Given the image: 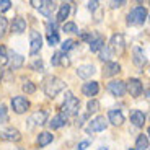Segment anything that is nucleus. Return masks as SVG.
<instances>
[{
	"instance_id": "f257e3e1",
	"label": "nucleus",
	"mask_w": 150,
	"mask_h": 150,
	"mask_svg": "<svg viewBox=\"0 0 150 150\" xmlns=\"http://www.w3.org/2000/svg\"><path fill=\"white\" fill-rule=\"evenodd\" d=\"M65 88V83L59 79V77H46V80L42 82V90H44L46 96L49 98H56V95H59L60 91Z\"/></svg>"
},
{
	"instance_id": "f03ea898",
	"label": "nucleus",
	"mask_w": 150,
	"mask_h": 150,
	"mask_svg": "<svg viewBox=\"0 0 150 150\" xmlns=\"http://www.w3.org/2000/svg\"><path fill=\"white\" fill-rule=\"evenodd\" d=\"M147 16H149V11H147L145 7H135L127 13V25H131V26H140V25L145 23Z\"/></svg>"
},
{
	"instance_id": "7ed1b4c3",
	"label": "nucleus",
	"mask_w": 150,
	"mask_h": 150,
	"mask_svg": "<svg viewBox=\"0 0 150 150\" xmlns=\"http://www.w3.org/2000/svg\"><path fill=\"white\" fill-rule=\"evenodd\" d=\"M79 109H80L79 98H75L70 91H67V95H65V101L62 103V106H60L62 114H64V116H74V114L79 112Z\"/></svg>"
},
{
	"instance_id": "20e7f679",
	"label": "nucleus",
	"mask_w": 150,
	"mask_h": 150,
	"mask_svg": "<svg viewBox=\"0 0 150 150\" xmlns=\"http://www.w3.org/2000/svg\"><path fill=\"white\" fill-rule=\"evenodd\" d=\"M108 90H109V93L112 95V96H117V98H121V96H124L126 95V83L122 82V80H112V82H109L108 83Z\"/></svg>"
},
{
	"instance_id": "39448f33",
	"label": "nucleus",
	"mask_w": 150,
	"mask_h": 150,
	"mask_svg": "<svg viewBox=\"0 0 150 150\" xmlns=\"http://www.w3.org/2000/svg\"><path fill=\"white\" fill-rule=\"evenodd\" d=\"M11 108H13V111L16 114H23L30 108V101L25 96H15V98H11Z\"/></svg>"
},
{
	"instance_id": "423d86ee",
	"label": "nucleus",
	"mask_w": 150,
	"mask_h": 150,
	"mask_svg": "<svg viewBox=\"0 0 150 150\" xmlns=\"http://www.w3.org/2000/svg\"><path fill=\"white\" fill-rule=\"evenodd\" d=\"M126 90L131 93V96L137 98V96H140V95L144 93V85H142V82H140L139 79H129L127 85H126Z\"/></svg>"
},
{
	"instance_id": "0eeeda50",
	"label": "nucleus",
	"mask_w": 150,
	"mask_h": 150,
	"mask_svg": "<svg viewBox=\"0 0 150 150\" xmlns=\"http://www.w3.org/2000/svg\"><path fill=\"white\" fill-rule=\"evenodd\" d=\"M30 41H31L30 54H31V56L39 54V51H41V47H42V38H41V34L38 33V31H31V33H30Z\"/></svg>"
},
{
	"instance_id": "6e6552de",
	"label": "nucleus",
	"mask_w": 150,
	"mask_h": 150,
	"mask_svg": "<svg viewBox=\"0 0 150 150\" xmlns=\"http://www.w3.org/2000/svg\"><path fill=\"white\" fill-rule=\"evenodd\" d=\"M108 127V121L105 119V116H96L95 119L90 121V126L86 127L88 132H101Z\"/></svg>"
},
{
	"instance_id": "1a4fd4ad",
	"label": "nucleus",
	"mask_w": 150,
	"mask_h": 150,
	"mask_svg": "<svg viewBox=\"0 0 150 150\" xmlns=\"http://www.w3.org/2000/svg\"><path fill=\"white\" fill-rule=\"evenodd\" d=\"M0 137L5 139V140H10V142H18V140L21 139V134H20L18 129L8 127V129H5V131L0 132Z\"/></svg>"
},
{
	"instance_id": "9d476101",
	"label": "nucleus",
	"mask_w": 150,
	"mask_h": 150,
	"mask_svg": "<svg viewBox=\"0 0 150 150\" xmlns=\"http://www.w3.org/2000/svg\"><path fill=\"white\" fill-rule=\"evenodd\" d=\"M111 51H117V52H122V49L126 47V42H124V36L121 33H116L111 36Z\"/></svg>"
},
{
	"instance_id": "9b49d317",
	"label": "nucleus",
	"mask_w": 150,
	"mask_h": 150,
	"mask_svg": "<svg viewBox=\"0 0 150 150\" xmlns=\"http://www.w3.org/2000/svg\"><path fill=\"white\" fill-rule=\"evenodd\" d=\"M121 72V65L117 64V62H106L105 67H103V77H114V75H117Z\"/></svg>"
},
{
	"instance_id": "f8f14e48",
	"label": "nucleus",
	"mask_w": 150,
	"mask_h": 150,
	"mask_svg": "<svg viewBox=\"0 0 150 150\" xmlns=\"http://www.w3.org/2000/svg\"><path fill=\"white\" fill-rule=\"evenodd\" d=\"M98 91H100V85H98V82H86L83 83L82 86V93L85 95V96H96Z\"/></svg>"
},
{
	"instance_id": "ddd939ff",
	"label": "nucleus",
	"mask_w": 150,
	"mask_h": 150,
	"mask_svg": "<svg viewBox=\"0 0 150 150\" xmlns=\"http://www.w3.org/2000/svg\"><path fill=\"white\" fill-rule=\"evenodd\" d=\"M95 72H96V69L93 64H83L77 69V75L80 79H90L91 75H95Z\"/></svg>"
},
{
	"instance_id": "4468645a",
	"label": "nucleus",
	"mask_w": 150,
	"mask_h": 150,
	"mask_svg": "<svg viewBox=\"0 0 150 150\" xmlns=\"http://www.w3.org/2000/svg\"><path fill=\"white\" fill-rule=\"evenodd\" d=\"M57 8V4L56 2H51V0H42L41 4V8H39V13H42L44 16H52L54 10Z\"/></svg>"
},
{
	"instance_id": "2eb2a0df",
	"label": "nucleus",
	"mask_w": 150,
	"mask_h": 150,
	"mask_svg": "<svg viewBox=\"0 0 150 150\" xmlns=\"http://www.w3.org/2000/svg\"><path fill=\"white\" fill-rule=\"evenodd\" d=\"M8 57H10L11 70H16V69L23 67V64H25V57H23L21 54H18V52H13V51H11V52L8 54Z\"/></svg>"
},
{
	"instance_id": "dca6fc26",
	"label": "nucleus",
	"mask_w": 150,
	"mask_h": 150,
	"mask_svg": "<svg viewBox=\"0 0 150 150\" xmlns=\"http://www.w3.org/2000/svg\"><path fill=\"white\" fill-rule=\"evenodd\" d=\"M26 31V20L21 18V16H16L15 20H13V23H11V33L15 34H21Z\"/></svg>"
},
{
	"instance_id": "f3484780",
	"label": "nucleus",
	"mask_w": 150,
	"mask_h": 150,
	"mask_svg": "<svg viewBox=\"0 0 150 150\" xmlns=\"http://www.w3.org/2000/svg\"><path fill=\"white\" fill-rule=\"evenodd\" d=\"M108 119L111 124L114 126H121L124 122V114L119 111V109H109L108 111Z\"/></svg>"
},
{
	"instance_id": "a211bd4d",
	"label": "nucleus",
	"mask_w": 150,
	"mask_h": 150,
	"mask_svg": "<svg viewBox=\"0 0 150 150\" xmlns=\"http://www.w3.org/2000/svg\"><path fill=\"white\" fill-rule=\"evenodd\" d=\"M131 122L134 124L135 127H144V124H145V114L139 109H134L131 112Z\"/></svg>"
},
{
	"instance_id": "6ab92c4d",
	"label": "nucleus",
	"mask_w": 150,
	"mask_h": 150,
	"mask_svg": "<svg viewBox=\"0 0 150 150\" xmlns=\"http://www.w3.org/2000/svg\"><path fill=\"white\" fill-rule=\"evenodd\" d=\"M132 52H134V64L137 65V67H144V64H145V54H144V49L139 47V46H135L134 49H132Z\"/></svg>"
},
{
	"instance_id": "aec40b11",
	"label": "nucleus",
	"mask_w": 150,
	"mask_h": 150,
	"mask_svg": "<svg viewBox=\"0 0 150 150\" xmlns=\"http://www.w3.org/2000/svg\"><path fill=\"white\" fill-rule=\"evenodd\" d=\"M65 124H67V116H64L62 112H59V114H56L51 119L49 126H51V129H60V127H64Z\"/></svg>"
},
{
	"instance_id": "412c9836",
	"label": "nucleus",
	"mask_w": 150,
	"mask_h": 150,
	"mask_svg": "<svg viewBox=\"0 0 150 150\" xmlns=\"http://www.w3.org/2000/svg\"><path fill=\"white\" fill-rule=\"evenodd\" d=\"M70 15V4H67V2H64V4H60L59 7V11H57V18L56 21L60 23V21H65V18Z\"/></svg>"
},
{
	"instance_id": "4be33fe9",
	"label": "nucleus",
	"mask_w": 150,
	"mask_h": 150,
	"mask_svg": "<svg viewBox=\"0 0 150 150\" xmlns=\"http://www.w3.org/2000/svg\"><path fill=\"white\" fill-rule=\"evenodd\" d=\"M46 119H47V112H46V111H36V112L31 114L30 122L31 124H36V126H42V124L46 122Z\"/></svg>"
},
{
	"instance_id": "5701e85b",
	"label": "nucleus",
	"mask_w": 150,
	"mask_h": 150,
	"mask_svg": "<svg viewBox=\"0 0 150 150\" xmlns=\"http://www.w3.org/2000/svg\"><path fill=\"white\" fill-rule=\"evenodd\" d=\"M103 46H105V38L100 36V34H95V38L90 42V51L91 52H100Z\"/></svg>"
},
{
	"instance_id": "b1692460",
	"label": "nucleus",
	"mask_w": 150,
	"mask_h": 150,
	"mask_svg": "<svg viewBox=\"0 0 150 150\" xmlns=\"http://www.w3.org/2000/svg\"><path fill=\"white\" fill-rule=\"evenodd\" d=\"M54 140V135L51 134V132H41V134L38 135V145L39 147H46V145H49V144Z\"/></svg>"
},
{
	"instance_id": "393cba45",
	"label": "nucleus",
	"mask_w": 150,
	"mask_h": 150,
	"mask_svg": "<svg viewBox=\"0 0 150 150\" xmlns=\"http://www.w3.org/2000/svg\"><path fill=\"white\" fill-rule=\"evenodd\" d=\"M149 137L144 134H140L139 137H137V140H135V150H147L149 149Z\"/></svg>"
},
{
	"instance_id": "a878e982",
	"label": "nucleus",
	"mask_w": 150,
	"mask_h": 150,
	"mask_svg": "<svg viewBox=\"0 0 150 150\" xmlns=\"http://www.w3.org/2000/svg\"><path fill=\"white\" fill-rule=\"evenodd\" d=\"M112 56V51L109 46H103L101 51H100V59L103 60V62H109V59H111Z\"/></svg>"
},
{
	"instance_id": "bb28decb",
	"label": "nucleus",
	"mask_w": 150,
	"mask_h": 150,
	"mask_svg": "<svg viewBox=\"0 0 150 150\" xmlns=\"http://www.w3.org/2000/svg\"><path fill=\"white\" fill-rule=\"evenodd\" d=\"M62 31H65V33H69V34H74V33H79V28H77V25H75L74 21H67V23H64Z\"/></svg>"
},
{
	"instance_id": "cd10ccee",
	"label": "nucleus",
	"mask_w": 150,
	"mask_h": 150,
	"mask_svg": "<svg viewBox=\"0 0 150 150\" xmlns=\"http://www.w3.org/2000/svg\"><path fill=\"white\" fill-rule=\"evenodd\" d=\"M30 67H31V70H34V72H42L44 70V62H42V59H34Z\"/></svg>"
},
{
	"instance_id": "c85d7f7f",
	"label": "nucleus",
	"mask_w": 150,
	"mask_h": 150,
	"mask_svg": "<svg viewBox=\"0 0 150 150\" xmlns=\"http://www.w3.org/2000/svg\"><path fill=\"white\" fill-rule=\"evenodd\" d=\"M100 109V101L98 100H90L88 105H86V111L88 112H96Z\"/></svg>"
},
{
	"instance_id": "c756f323",
	"label": "nucleus",
	"mask_w": 150,
	"mask_h": 150,
	"mask_svg": "<svg viewBox=\"0 0 150 150\" xmlns=\"http://www.w3.org/2000/svg\"><path fill=\"white\" fill-rule=\"evenodd\" d=\"M23 91L26 95H33L34 91H36V85H34L33 82H25L23 83Z\"/></svg>"
},
{
	"instance_id": "7c9ffc66",
	"label": "nucleus",
	"mask_w": 150,
	"mask_h": 150,
	"mask_svg": "<svg viewBox=\"0 0 150 150\" xmlns=\"http://www.w3.org/2000/svg\"><path fill=\"white\" fill-rule=\"evenodd\" d=\"M8 122V112H7V106L0 105V124H7Z\"/></svg>"
},
{
	"instance_id": "2f4dec72",
	"label": "nucleus",
	"mask_w": 150,
	"mask_h": 150,
	"mask_svg": "<svg viewBox=\"0 0 150 150\" xmlns=\"http://www.w3.org/2000/svg\"><path fill=\"white\" fill-rule=\"evenodd\" d=\"M8 62V57H7V49H5L4 44H0V67L5 65Z\"/></svg>"
},
{
	"instance_id": "473e14b6",
	"label": "nucleus",
	"mask_w": 150,
	"mask_h": 150,
	"mask_svg": "<svg viewBox=\"0 0 150 150\" xmlns=\"http://www.w3.org/2000/svg\"><path fill=\"white\" fill-rule=\"evenodd\" d=\"M7 28H8V21H7V18H5L4 15H0V38H2V36L5 34Z\"/></svg>"
},
{
	"instance_id": "72a5a7b5",
	"label": "nucleus",
	"mask_w": 150,
	"mask_h": 150,
	"mask_svg": "<svg viewBox=\"0 0 150 150\" xmlns=\"http://www.w3.org/2000/svg\"><path fill=\"white\" fill-rule=\"evenodd\" d=\"M47 42L49 46H56L59 42V34L57 33H47Z\"/></svg>"
},
{
	"instance_id": "f704fd0d",
	"label": "nucleus",
	"mask_w": 150,
	"mask_h": 150,
	"mask_svg": "<svg viewBox=\"0 0 150 150\" xmlns=\"http://www.w3.org/2000/svg\"><path fill=\"white\" fill-rule=\"evenodd\" d=\"M72 47H75V42L72 41V39H67V41H64L62 42V52H67V51H70Z\"/></svg>"
},
{
	"instance_id": "c9c22d12",
	"label": "nucleus",
	"mask_w": 150,
	"mask_h": 150,
	"mask_svg": "<svg viewBox=\"0 0 150 150\" xmlns=\"http://www.w3.org/2000/svg\"><path fill=\"white\" fill-rule=\"evenodd\" d=\"M10 7H11L10 0H0V13H4V11L10 10Z\"/></svg>"
},
{
	"instance_id": "e433bc0d",
	"label": "nucleus",
	"mask_w": 150,
	"mask_h": 150,
	"mask_svg": "<svg viewBox=\"0 0 150 150\" xmlns=\"http://www.w3.org/2000/svg\"><path fill=\"white\" fill-rule=\"evenodd\" d=\"M62 56H64V52H56L52 56V59H51V62H52V65H60V60H62Z\"/></svg>"
},
{
	"instance_id": "4c0bfd02",
	"label": "nucleus",
	"mask_w": 150,
	"mask_h": 150,
	"mask_svg": "<svg viewBox=\"0 0 150 150\" xmlns=\"http://www.w3.org/2000/svg\"><path fill=\"white\" fill-rule=\"evenodd\" d=\"M126 4V2H124V0H112V2H109V5H111V8H119V7H122V5Z\"/></svg>"
},
{
	"instance_id": "58836bf2",
	"label": "nucleus",
	"mask_w": 150,
	"mask_h": 150,
	"mask_svg": "<svg viewBox=\"0 0 150 150\" xmlns=\"http://www.w3.org/2000/svg\"><path fill=\"white\" fill-rule=\"evenodd\" d=\"M98 5H100V2H96V0H93V2H88V4H86V7H88V10L95 11V10L98 8Z\"/></svg>"
},
{
	"instance_id": "ea45409f",
	"label": "nucleus",
	"mask_w": 150,
	"mask_h": 150,
	"mask_svg": "<svg viewBox=\"0 0 150 150\" xmlns=\"http://www.w3.org/2000/svg\"><path fill=\"white\" fill-rule=\"evenodd\" d=\"M88 145H90V140H83V142H80L79 145H77V150H85Z\"/></svg>"
},
{
	"instance_id": "a19ab883",
	"label": "nucleus",
	"mask_w": 150,
	"mask_h": 150,
	"mask_svg": "<svg viewBox=\"0 0 150 150\" xmlns=\"http://www.w3.org/2000/svg\"><path fill=\"white\" fill-rule=\"evenodd\" d=\"M30 4L33 5L34 8H38V10H39V8H41V4H42V0H39V2H36V0H31Z\"/></svg>"
},
{
	"instance_id": "79ce46f5",
	"label": "nucleus",
	"mask_w": 150,
	"mask_h": 150,
	"mask_svg": "<svg viewBox=\"0 0 150 150\" xmlns=\"http://www.w3.org/2000/svg\"><path fill=\"white\" fill-rule=\"evenodd\" d=\"M4 77V70H2V67H0V79Z\"/></svg>"
},
{
	"instance_id": "37998d69",
	"label": "nucleus",
	"mask_w": 150,
	"mask_h": 150,
	"mask_svg": "<svg viewBox=\"0 0 150 150\" xmlns=\"http://www.w3.org/2000/svg\"><path fill=\"white\" fill-rule=\"evenodd\" d=\"M147 134H149V135H147V137H150V127L147 129Z\"/></svg>"
},
{
	"instance_id": "c03bdc74",
	"label": "nucleus",
	"mask_w": 150,
	"mask_h": 150,
	"mask_svg": "<svg viewBox=\"0 0 150 150\" xmlns=\"http://www.w3.org/2000/svg\"><path fill=\"white\" fill-rule=\"evenodd\" d=\"M147 96H149V98H150V90H147Z\"/></svg>"
},
{
	"instance_id": "a18cd8bd",
	"label": "nucleus",
	"mask_w": 150,
	"mask_h": 150,
	"mask_svg": "<svg viewBox=\"0 0 150 150\" xmlns=\"http://www.w3.org/2000/svg\"><path fill=\"white\" fill-rule=\"evenodd\" d=\"M100 150H108V149H106V147H101V149H100Z\"/></svg>"
},
{
	"instance_id": "49530a36",
	"label": "nucleus",
	"mask_w": 150,
	"mask_h": 150,
	"mask_svg": "<svg viewBox=\"0 0 150 150\" xmlns=\"http://www.w3.org/2000/svg\"><path fill=\"white\" fill-rule=\"evenodd\" d=\"M131 150H135V149H131Z\"/></svg>"
}]
</instances>
